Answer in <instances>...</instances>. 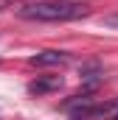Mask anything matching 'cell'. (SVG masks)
Returning a JSON list of instances; mask_svg holds the SVG:
<instances>
[{
  "label": "cell",
  "mask_w": 118,
  "mask_h": 120,
  "mask_svg": "<svg viewBox=\"0 0 118 120\" xmlns=\"http://www.w3.org/2000/svg\"><path fill=\"white\" fill-rule=\"evenodd\" d=\"M87 6L84 3H73V0H51V3H34L23 6L20 17L23 20H37V22H67V20H79L87 17Z\"/></svg>",
  "instance_id": "cell-1"
},
{
  "label": "cell",
  "mask_w": 118,
  "mask_h": 120,
  "mask_svg": "<svg viewBox=\"0 0 118 120\" xmlns=\"http://www.w3.org/2000/svg\"><path fill=\"white\" fill-rule=\"evenodd\" d=\"M28 61L34 67H59V64L70 61V53H65V50H42V53H34Z\"/></svg>",
  "instance_id": "cell-2"
},
{
  "label": "cell",
  "mask_w": 118,
  "mask_h": 120,
  "mask_svg": "<svg viewBox=\"0 0 118 120\" xmlns=\"http://www.w3.org/2000/svg\"><path fill=\"white\" fill-rule=\"evenodd\" d=\"M62 87V78L59 75H42V78H37V81H31L28 84V92L34 95H45V92H54Z\"/></svg>",
  "instance_id": "cell-3"
},
{
  "label": "cell",
  "mask_w": 118,
  "mask_h": 120,
  "mask_svg": "<svg viewBox=\"0 0 118 120\" xmlns=\"http://www.w3.org/2000/svg\"><path fill=\"white\" fill-rule=\"evenodd\" d=\"M101 25H104V28H113V31H118V14H107V17L101 20Z\"/></svg>",
  "instance_id": "cell-4"
},
{
  "label": "cell",
  "mask_w": 118,
  "mask_h": 120,
  "mask_svg": "<svg viewBox=\"0 0 118 120\" xmlns=\"http://www.w3.org/2000/svg\"><path fill=\"white\" fill-rule=\"evenodd\" d=\"M110 120H118V112H115V115H113V117H110Z\"/></svg>",
  "instance_id": "cell-5"
}]
</instances>
